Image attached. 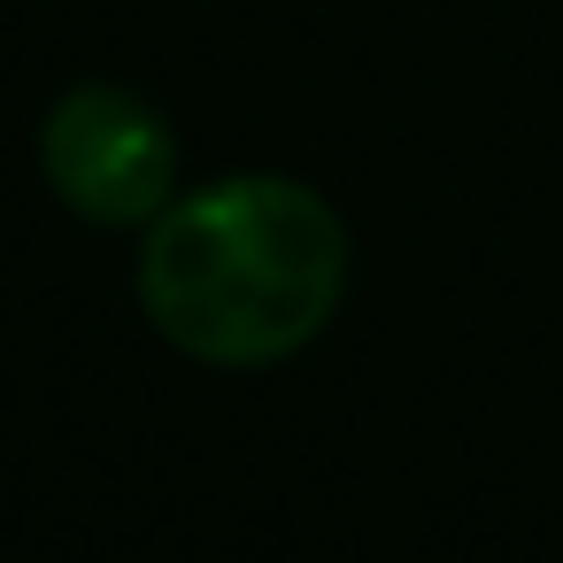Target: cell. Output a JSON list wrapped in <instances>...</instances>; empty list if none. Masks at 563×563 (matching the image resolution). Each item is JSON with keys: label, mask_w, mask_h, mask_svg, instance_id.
Here are the masks:
<instances>
[{"label": "cell", "mask_w": 563, "mask_h": 563, "mask_svg": "<svg viewBox=\"0 0 563 563\" xmlns=\"http://www.w3.org/2000/svg\"><path fill=\"white\" fill-rule=\"evenodd\" d=\"M347 294V224L301 178H217L178 194L140 247L147 324L217 371L301 355Z\"/></svg>", "instance_id": "1"}, {"label": "cell", "mask_w": 563, "mask_h": 563, "mask_svg": "<svg viewBox=\"0 0 563 563\" xmlns=\"http://www.w3.org/2000/svg\"><path fill=\"white\" fill-rule=\"evenodd\" d=\"M47 186L86 224H155L178 201V140L124 86H70L40 124Z\"/></svg>", "instance_id": "2"}]
</instances>
